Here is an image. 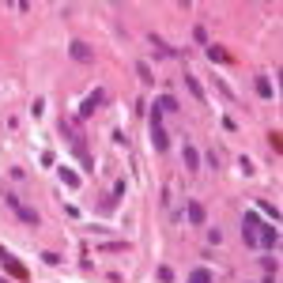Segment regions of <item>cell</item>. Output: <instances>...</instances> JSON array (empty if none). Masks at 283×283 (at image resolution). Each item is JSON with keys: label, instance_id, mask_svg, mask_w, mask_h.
<instances>
[{"label": "cell", "instance_id": "cell-9", "mask_svg": "<svg viewBox=\"0 0 283 283\" xmlns=\"http://www.w3.org/2000/svg\"><path fill=\"white\" fill-rule=\"evenodd\" d=\"M257 95L261 99H272V80L268 76H257Z\"/></svg>", "mask_w": 283, "mask_h": 283}, {"label": "cell", "instance_id": "cell-5", "mask_svg": "<svg viewBox=\"0 0 283 283\" xmlns=\"http://www.w3.org/2000/svg\"><path fill=\"white\" fill-rule=\"evenodd\" d=\"M257 230H261V219H257V215L249 212L245 219H242V238L249 242V245H257Z\"/></svg>", "mask_w": 283, "mask_h": 283}, {"label": "cell", "instance_id": "cell-6", "mask_svg": "<svg viewBox=\"0 0 283 283\" xmlns=\"http://www.w3.org/2000/svg\"><path fill=\"white\" fill-rule=\"evenodd\" d=\"M68 53H72V61H80V64H91V57H95L87 42H72V45H68Z\"/></svg>", "mask_w": 283, "mask_h": 283}, {"label": "cell", "instance_id": "cell-8", "mask_svg": "<svg viewBox=\"0 0 283 283\" xmlns=\"http://www.w3.org/2000/svg\"><path fill=\"white\" fill-rule=\"evenodd\" d=\"M102 102H106V91H91V95H87V102H83V117H87V113H95Z\"/></svg>", "mask_w": 283, "mask_h": 283}, {"label": "cell", "instance_id": "cell-4", "mask_svg": "<svg viewBox=\"0 0 283 283\" xmlns=\"http://www.w3.org/2000/svg\"><path fill=\"white\" fill-rule=\"evenodd\" d=\"M257 245H264V249H276L280 245V230L272 223H261V230H257Z\"/></svg>", "mask_w": 283, "mask_h": 283}, {"label": "cell", "instance_id": "cell-13", "mask_svg": "<svg viewBox=\"0 0 283 283\" xmlns=\"http://www.w3.org/2000/svg\"><path fill=\"white\" fill-rule=\"evenodd\" d=\"M159 110L174 113V110H178V99H174V95H162V99H159Z\"/></svg>", "mask_w": 283, "mask_h": 283}, {"label": "cell", "instance_id": "cell-7", "mask_svg": "<svg viewBox=\"0 0 283 283\" xmlns=\"http://www.w3.org/2000/svg\"><path fill=\"white\" fill-rule=\"evenodd\" d=\"M185 215H189V223H204V219H208V212H204V204H200V200H189Z\"/></svg>", "mask_w": 283, "mask_h": 283}, {"label": "cell", "instance_id": "cell-14", "mask_svg": "<svg viewBox=\"0 0 283 283\" xmlns=\"http://www.w3.org/2000/svg\"><path fill=\"white\" fill-rule=\"evenodd\" d=\"M189 283H212V272H208V268H197L193 276H189Z\"/></svg>", "mask_w": 283, "mask_h": 283}, {"label": "cell", "instance_id": "cell-1", "mask_svg": "<svg viewBox=\"0 0 283 283\" xmlns=\"http://www.w3.org/2000/svg\"><path fill=\"white\" fill-rule=\"evenodd\" d=\"M151 143H155V151H166L170 147V136H166V128H162V110L159 106H151Z\"/></svg>", "mask_w": 283, "mask_h": 283}, {"label": "cell", "instance_id": "cell-10", "mask_svg": "<svg viewBox=\"0 0 283 283\" xmlns=\"http://www.w3.org/2000/svg\"><path fill=\"white\" fill-rule=\"evenodd\" d=\"M61 182L68 185V189H76V185H80V174H76V170H68V166H61Z\"/></svg>", "mask_w": 283, "mask_h": 283}, {"label": "cell", "instance_id": "cell-2", "mask_svg": "<svg viewBox=\"0 0 283 283\" xmlns=\"http://www.w3.org/2000/svg\"><path fill=\"white\" fill-rule=\"evenodd\" d=\"M0 264H4V268H8V276H15V280H19V283H30L27 268H23V264H19V261H15V257L8 253L4 245H0Z\"/></svg>", "mask_w": 283, "mask_h": 283}, {"label": "cell", "instance_id": "cell-12", "mask_svg": "<svg viewBox=\"0 0 283 283\" xmlns=\"http://www.w3.org/2000/svg\"><path fill=\"white\" fill-rule=\"evenodd\" d=\"M185 83H189V91H193V95H197L200 102H208V95H204V87H200L197 80H193V76H185Z\"/></svg>", "mask_w": 283, "mask_h": 283}, {"label": "cell", "instance_id": "cell-15", "mask_svg": "<svg viewBox=\"0 0 283 283\" xmlns=\"http://www.w3.org/2000/svg\"><path fill=\"white\" fill-rule=\"evenodd\" d=\"M136 72H140V80H143V83H151V80H155V72L147 68V64H136Z\"/></svg>", "mask_w": 283, "mask_h": 283}, {"label": "cell", "instance_id": "cell-17", "mask_svg": "<svg viewBox=\"0 0 283 283\" xmlns=\"http://www.w3.org/2000/svg\"><path fill=\"white\" fill-rule=\"evenodd\" d=\"M208 53H212L215 61H230V57H226V49H219V45H212V49H208Z\"/></svg>", "mask_w": 283, "mask_h": 283}, {"label": "cell", "instance_id": "cell-16", "mask_svg": "<svg viewBox=\"0 0 283 283\" xmlns=\"http://www.w3.org/2000/svg\"><path fill=\"white\" fill-rule=\"evenodd\" d=\"M261 212H268L272 219H280V208H276V204H268V200H261Z\"/></svg>", "mask_w": 283, "mask_h": 283}, {"label": "cell", "instance_id": "cell-11", "mask_svg": "<svg viewBox=\"0 0 283 283\" xmlns=\"http://www.w3.org/2000/svg\"><path fill=\"white\" fill-rule=\"evenodd\" d=\"M185 170H200V155L193 147H185Z\"/></svg>", "mask_w": 283, "mask_h": 283}, {"label": "cell", "instance_id": "cell-3", "mask_svg": "<svg viewBox=\"0 0 283 283\" xmlns=\"http://www.w3.org/2000/svg\"><path fill=\"white\" fill-rule=\"evenodd\" d=\"M4 200H8V204L15 208V215H19V219H23L27 226H38V212H30V208H27V204H23L19 197H15V193H4Z\"/></svg>", "mask_w": 283, "mask_h": 283}]
</instances>
